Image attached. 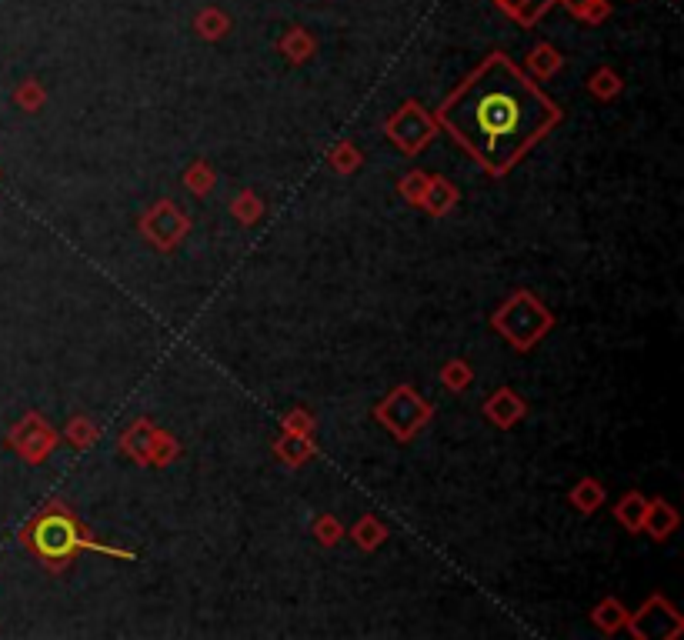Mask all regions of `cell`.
<instances>
[{"label": "cell", "instance_id": "6da1fadb", "mask_svg": "<svg viewBox=\"0 0 684 640\" xmlns=\"http://www.w3.org/2000/svg\"><path fill=\"white\" fill-rule=\"evenodd\" d=\"M441 120L488 170H508L558 120V107L498 54L454 90Z\"/></svg>", "mask_w": 684, "mask_h": 640}, {"label": "cell", "instance_id": "7a4b0ae2", "mask_svg": "<svg viewBox=\"0 0 684 640\" xmlns=\"http://www.w3.org/2000/svg\"><path fill=\"white\" fill-rule=\"evenodd\" d=\"M37 544H41L44 554H51V557H64V554H71L74 550V524L67 517H51V520H44L41 530H37Z\"/></svg>", "mask_w": 684, "mask_h": 640}]
</instances>
